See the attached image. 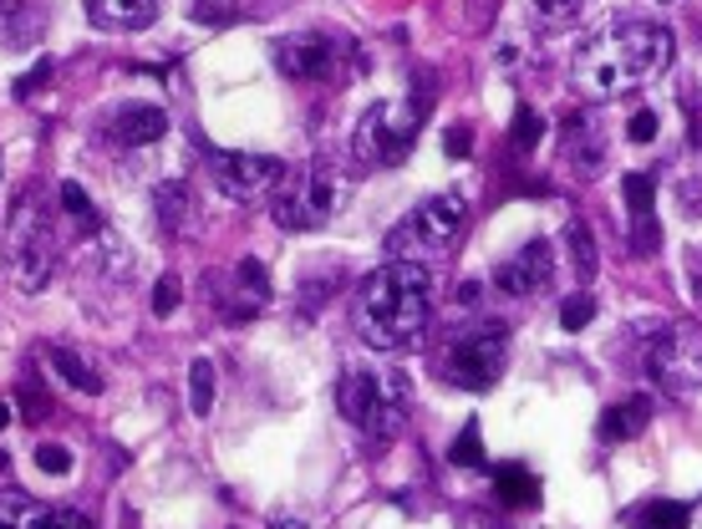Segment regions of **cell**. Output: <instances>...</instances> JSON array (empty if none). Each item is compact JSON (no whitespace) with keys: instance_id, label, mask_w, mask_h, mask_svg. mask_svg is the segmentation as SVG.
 Returning a JSON list of instances; mask_svg holds the SVG:
<instances>
[{"instance_id":"2e32d148","label":"cell","mask_w":702,"mask_h":529,"mask_svg":"<svg viewBox=\"0 0 702 529\" xmlns=\"http://www.w3.org/2000/svg\"><path fill=\"white\" fill-rule=\"evenodd\" d=\"M169 132V112L153 108V102H128V108L112 118V143L118 148H148Z\"/></svg>"},{"instance_id":"30bf717a","label":"cell","mask_w":702,"mask_h":529,"mask_svg":"<svg viewBox=\"0 0 702 529\" xmlns=\"http://www.w3.org/2000/svg\"><path fill=\"white\" fill-rule=\"evenodd\" d=\"M285 173L291 169L270 153H209V183H214V193L230 199V204H254L260 193L280 189Z\"/></svg>"},{"instance_id":"8d00e7d4","label":"cell","mask_w":702,"mask_h":529,"mask_svg":"<svg viewBox=\"0 0 702 529\" xmlns=\"http://www.w3.org/2000/svg\"><path fill=\"white\" fill-rule=\"evenodd\" d=\"M469 138H473V132H469V128H463V122H459V128H449V132H443V148H449L453 158H469V148H473Z\"/></svg>"},{"instance_id":"d4e9b609","label":"cell","mask_w":702,"mask_h":529,"mask_svg":"<svg viewBox=\"0 0 702 529\" xmlns=\"http://www.w3.org/2000/svg\"><path fill=\"white\" fill-rule=\"evenodd\" d=\"M565 244H570V260H575V276L591 286L595 280V264H601V254H595V240H591V229L581 224V219H570L565 229Z\"/></svg>"},{"instance_id":"836d02e7","label":"cell","mask_w":702,"mask_h":529,"mask_svg":"<svg viewBox=\"0 0 702 529\" xmlns=\"http://www.w3.org/2000/svg\"><path fill=\"white\" fill-rule=\"evenodd\" d=\"M662 244V229H656V219L646 214V219H631V250L636 254H646V250H656Z\"/></svg>"},{"instance_id":"484cf974","label":"cell","mask_w":702,"mask_h":529,"mask_svg":"<svg viewBox=\"0 0 702 529\" xmlns=\"http://www.w3.org/2000/svg\"><path fill=\"white\" fill-rule=\"evenodd\" d=\"M61 209L77 219V229H82V234H98V229H102V214H98V204L87 199L82 183H61Z\"/></svg>"},{"instance_id":"7a4b0ae2","label":"cell","mask_w":702,"mask_h":529,"mask_svg":"<svg viewBox=\"0 0 702 529\" xmlns=\"http://www.w3.org/2000/svg\"><path fill=\"white\" fill-rule=\"evenodd\" d=\"M672 61V31L662 21H616L595 31L575 57V87L585 97H621L666 72Z\"/></svg>"},{"instance_id":"52a82bcc","label":"cell","mask_w":702,"mask_h":529,"mask_svg":"<svg viewBox=\"0 0 702 529\" xmlns=\"http://www.w3.org/2000/svg\"><path fill=\"white\" fill-rule=\"evenodd\" d=\"M347 199V183L331 163H305V169L285 173L275 189V224L280 229H315L327 224Z\"/></svg>"},{"instance_id":"277c9868","label":"cell","mask_w":702,"mask_h":529,"mask_svg":"<svg viewBox=\"0 0 702 529\" xmlns=\"http://www.w3.org/2000/svg\"><path fill=\"white\" fill-rule=\"evenodd\" d=\"M0 250H6V276H11L16 290H26V296L47 290L51 264H57V234H51L47 204H41V193L31 189V183L16 189L11 209H6Z\"/></svg>"},{"instance_id":"7c38bea8","label":"cell","mask_w":702,"mask_h":529,"mask_svg":"<svg viewBox=\"0 0 702 529\" xmlns=\"http://www.w3.org/2000/svg\"><path fill=\"white\" fill-rule=\"evenodd\" d=\"M550 276H555V244L530 240V244H520V250L509 254V260L494 264V290L524 301V296H540Z\"/></svg>"},{"instance_id":"ffe728a7","label":"cell","mask_w":702,"mask_h":529,"mask_svg":"<svg viewBox=\"0 0 702 529\" xmlns=\"http://www.w3.org/2000/svg\"><path fill=\"white\" fill-rule=\"evenodd\" d=\"M158 0H92V21L112 31H143L153 21Z\"/></svg>"},{"instance_id":"e0dca14e","label":"cell","mask_w":702,"mask_h":529,"mask_svg":"<svg viewBox=\"0 0 702 529\" xmlns=\"http://www.w3.org/2000/svg\"><path fill=\"white\" fill-rule=\"evenodd\" d=\"M47 26V6L41 0H0V47L26 51Z\"/></svg>"},{"instance_id":"9a60e30c","label":"cell","mask_w":702,"mask_h":529,"mask_svg":"<svg viewBox=\"0 0 702 529\" xmlns=\"http://www.w3.org/2000/svg\"><path fill=\"white\" fill-rule=\"evenodd\" d=\"M0 529H92V519L77 509H47L31 493L6 489L0 493Z\"/></svg>"},{"instance_id":"ba28073f","label":"cell","mask_w":702,"mask_h":529,"mask_svg":"<svg viewBox=\"0 0 702 529\" xmlns=\"http://www.w3.org/2000/svg\"><path fill=\"white\" fill-rule=\"evenodd\" d=\"M509 361V326L504 321H479L469 326L463 337H453L449 357H443V372L453 387H469V392H484L499 382Z\"/></svg>"},{"instance_id":"3957f363","label":"cell","mask_w":702,"mask_h":529,"mask_svg":"<svg viewBox=\"0 0 702 529\" xmlns=\"http://www.w3.org/2000/svg\"><path fill=\"white\" fill-rule=\"evenodd\" d=\"M408 377L398 367H382V361H347V372L337 382V408L347 422H357L377 448L392 443L408 422Z\"/></svg>"},{"instance_id":"1f68e13d","label":"cell","mask_w":702,"mask_h":529,"mask_svg":"<svg viewBox=\"0 0 702 529\" xmlns=\"http://www.w3.org/2000/svg\"><path fill=\"white\" fill-rule=\"evenodd\" d=\"M37 469L47 473H72V448H61V443H37Z\"/></svg>"},{"instance_id":"d6986e66","label":"cell","mask_w":702,"mask_h":529,"mask_svg":"<svg viewBox=\"0 0 702 529\" xmlns=\"http://www.w3.org/2000/svg\"><path fill=\"white\" fill-rule=\"evenodd\" d=\"M153 209H158V224L169 229V234H189V224H194V193H189V183H179V179L158 183Z\"/></svg>"},{"instance_id":"d6a6232c","label":"cell","mask_w":702,"mask_h":529,"mask_svg":"<svg viewBox=\"0 0 702 529\" xmlns=\"http://www.w3.org/2000/svg\"><path fill=\"white\" fill-rule=\"evenodd\" d=\"M179 296H183L179 276H163V280L153 286V311H158V316H173V311H179Z\"/></svg>"},{"instance_id":"9c48e42d","label":"cell","mask_w":702,"mask_h":529,"mask_svg":"<svg viewBox=\"0 0 702 529\" xmlns=\"http://www.w3.org/2000/svg\"><path fill=\"white\" fill-rule=\"evenodd\" d=\"M428 102L423 97H412V108H372L362 118V128H357V158L362 163H377V169H388V163H402L412 148V132H418V122H423Z\"/></svg>"},{"instance_id":"7402d4cb","label":"cell","mask_w":702,"mask_h":529,"mask_svg":"<svg viewBox=\"0 0 702 529\" xmlns=\"http://www.w3.org/2000/svg\"><path fill=\"white\" fill-rule=\"evenodd\" d=\"M494 483H499V499H504V505H534V499H540V483H534V473L520 469V463H499Z\"/></svg>"},{"instance_id":"5bb4252c","label":"cell","mask_w":702,"mask_h":529,"mask_svg":"<svg viewBox=\"0 0 702 529\" xmlns=\"http://www.w3.org/2000/svg\"><path fill=\"white\" fill-rule=\"evenodd\" d=\"M219 306H224L230 321H254V316L270 306V276H265V264L254 260V254L234 260L230 276L219 280Z\"/></svg>"},{"instance_id":"8fae6325","label":"cell","mask_w":702,"mask_h":529,"mask_svg":"<svg viewBox=\"0 0 702 529\" xmlns=\"http://www.w3.org/2000/svg\"><path fill=\"white\" fill-rule=\"evenodd\" d=\"M560 153H565L570 169L581 173H601L605 153H611V122H605V112L595 108H575L565 122H560Z\"/></svg>"},{"instance_id":"44dd1931","label":"cell","mask_w":702,"mask_h":529,"mask_svg":"<svg viewBox=\"0 0 702 529\" xmlns=\"http://www.w3.org/2000/svg\"><path fill=\"white\" fill-rule=\"evenodd\" d=\"M692 505H678V499H652V505H636L626 519V529H688Z\"/></svg>"},{"instance_id":"d590c367","label":"cell","mask_w":702,"mask_h":529,"mask_svg":"<svg viewBox=\"0 0 702 529\" xmlns=\"http://www.w3.org/2000/svg\"><path fill=\"white\" fill-rule=\"evenodd\" d=\"M626 138H631V143H652V138H656V112H631V122H626Z\"/></svg>"},{"instance_id":"ab89813d","label":"cell","mask_w":702,"mask_h":529,"mask_svg":"<svg viewBox=\"0 0 702 529\" xmlns=\"http://www.w3.org/2000/svg\"><path fill=\"white\" fill-rule=\"evenodd\" d=\"M11 418H16V412H11V402H0V433L11 428Z\"/></svg>"},{"instance_id":"ac0fdd59","label":"cell","mask_w":702,"mask_h":529,"mask_svg":"<svg viewBox=\"0 0 702 529\" xmlns=\"http://www.w3.org/2000/svg\"><path fill=\"white\" fill-rule=\"evenodd\" d=\"M646 422H652V402H646V397H626V402H616V408L601 412L595 438H601V443H631Z\"/></svg>"},{"instance_id":"83f0119b","label":"cell","mask_w":702,"mask_h":529,"mask_svg":"<svg viewBox=\"0 0 702 529\" xmlns=\"http://www.w3.org/2000/svg\"><path fill=\"white\" fill-rule=\"evenodd\" d=\"M621 199H626L631 219H646L656 204V179L652 173H626V179H621Z\"/></svg>"},{"instance_id":"f35d334b","label":"cell","mask_w":702,"mask_h":529,"mask_svg":"<svg viewBox=\"0 0 702 529\" xmlns=\"http://www.w3.org/2000/svg\"><path fill=\"white\" fill-rule=\"evenodd\" d=\"M682 204L702 214V179H688V189H682Z\"/></svg>"},{"instance_id":"5b68a950","label":"cell","mask_w":702,"mask_h":529,"mask_svg":"<svg viewBox=\"0 0 702 529\" xmlns=\"http://www.w3.org/2000/svg\"><path fill=\"white\" fill-rule=\"evenodd\" d=\"M463 224H469V204L463 193H433L412 209L388 240L392 260H412V264H433L463 240Z\"/></svg>"},{"instance_id":"f1b7e54d","label":"cell","mask_w":702,"mask_h":529,"mask_svg":"<svg viewBox=\"0 0 702 529\" xmlns=\"http://www.w3.org/2000/svg\"><path fill=\"white\" fill-rule=\"evenodd\" d=\"M449 463H463V469H489L484 448H479V422H463V433L453 438V448H449Z\"/></svg>"},{"instance_id":"8992f818","label":"cell","mask_w":702,"mask_h":529,"mask_svg":"<svg viewBox=\"0 0 702 529\" xmlns=\"http://www.w3.org/2000/svg\"><path fill=\"white\" fill-rule=\"evenodd\" d=\"M642 367H646V377L672 397L702 392V326L698 321L656 326L646 351H642Z\"/></svg>"},{"instance_id":"cb8c5ba5","label":"cell","mask_w":702,"mask_h":529,"mask_svg":"<svg viewBox=\"0 0 702 529\" xmlns=\"http://www.w3.org/2000/svg\"><path fill=\"white\" fill-rule=\"evenodd\" d=\"M51 367H57L61 377H67V387H77V392H87V397H102V377L87 367L77 351H67V347H51Z\"/></svg>"},{"instance_id":"4fadbf2b","label":"cell","mask_w":702,"mask_h":529,"mask_svg":"<svg viewBox=\"0 0 702 529\" xmlns=\"http://www.w3.org/2000/svg\"><path fill=\"white\" fill-rule=\"evenodd\" d=\"M337 57L341 47L331 37H321V31H295V37H285L275 47V67L291 82H327L337 72Z\"/></svg>"},{"instance_id":"74e56055","label":"cell","mask_w":702,"mask_h":529,"mask_svg":"<svg viewBox=\"0 0 702 529\" xmlns=\"http://www.w3.org/2000/svg\"><path fill=\"white\" fill-rule=\"evenodd\" d=\"M47 77H51V61H41V67H31V72H26L21 82H16V97H31L41 82H47Z\"/></svg>"},{"instance_id":"f546056e","label":"cell","mask_w":702,"mask_h":529,"mask_svg":"<svg viewBox=\"0 0 702 529\" xmlns=\"http://www.w3.org/2000/svg\"><path fill=\"white\" fill-rule=\"evenodd\" d=\"M509 138H514V148H520V153H530V148L545 138V118H540L534 108H520V112H514V128H509Z\"/></svg>"},{"instance_id":"4dcf8cb0","label":"cell","mask_w":702,"mask_h":529,"mask_svg":"<svg viewBox=\"0 0 702 529\" xmlns=\"http://www.w3.org/2000/svg\"><path fill=\"white\" fill-rule=\"evenodd\" d=\"M591 316H595L591 296H570V301L560 306V326H565V331H581V326H591Z\"/></svg>"},{"instance_id":"6da1fadb","label":"cell","mask_w":702,"mask_h":529,"mask_svg":"<svg viewBox=\"0 0 702 529\" xmlns=\"http://www.w3.org/2000/svg\"><path fill=\"white\" fill-rule=\"evenodd\" d=\"M428 316H433V270L412 260H388L362 280L351 321L367 347L412 351L428 331Z\"/></svg>"},{"instance_id":"e575fe53","label":"cell","mask_w":702,"mask_h":529,"mask_svg":"<svg viewBox=\"0 0 702 529\" xmlns=\"http://www.w3.org/2000/svg\"><path fill=\"white\" fill-rule=\"evenodd\" d=\"M682 280H688V296L702 306V244L688 250V260H682Z\"/></svg>"},{"instance_id":"603a6c76","label":"cell","mask_w":702,"mask_h":529,"mask_svg":"<svg viewBox=\"0 0 702 529\" xmlns=\"http://www.w3.org/2000/svg\"><path fill=\"white\" fill-rule=\"evenodd\" d=\"M591 0H530V21L540 31H565L570 21H581Z\"/></svg>"},{"instance_id":"4316f807","label":"cell","mask_w":702,"mask_h":529,"mask_svg":"<svg viewBox=\"0 0 702 529\" xmlns=\"http://www.w3.org/2000/svg\"><path fill=\"white\" fill-rule=\"evenodd\" d=\"M189 408H194V418H209V408H214V367L204 357L189 361Z\"/></svg>"}]
</instances>
